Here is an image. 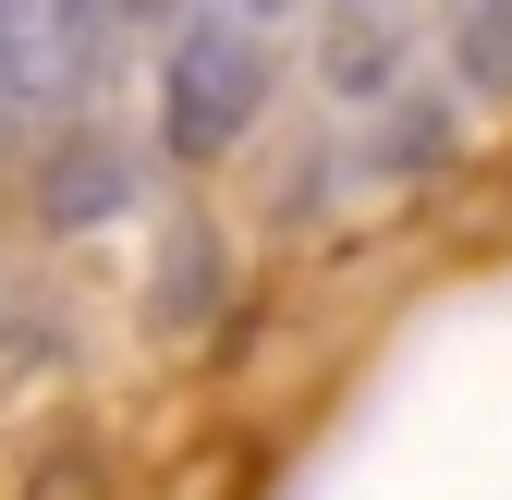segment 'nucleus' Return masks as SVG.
<instances>
[{
	"instance_id": "f257e3e1",
	"label": "nucleus",
	"mask_w": 512,
	"mask_h": 500,
	"mask_svg": "<svg viewBox=\"0 0 512 500\" xmlns=\"http://www.w3.org/2000/svg\"><path fill=\"white\" fill-rule=\"evenodd\" d=\"M269 98H281L269 25L171 13V37H159V159H171V171H220L232 147H256Z\"/></svg>"
},
{
	"instance_id": "f03ea898",
	"label": "nucleus",
	"mask_w": 512,
	"mask_h": 500,
	"mask_svg": "<svg viewBox=\"0 0 512 500\" xmlns=\"http://www.w3.org/2000/svg\"><path fill=\"white\" fill-rule=\"evenodd\" d=\"M110 61L98 0H0V110H74Z\"/></svg>"
},
{
	"instance_id": "7ed1b4c3",
	"label": "nucleus",
	"mask_w": 512,
	"mask_h": 500,
	"mask_svg": "<svg viewBox=\"0 0 512 500\" xmlns=\"http://www.w3.org/2000/svg\"><path fill=\"white\" fill-rule=\"evenodd\" d=\"M342 159H354V183H378V196H403V183L452 171V159H464V110H452V86H378V98L354 110Z\"/></svg>"
},
{
	"instance_id": "20e7f679",
	"label": "nucleus",
	"mask_w": 512,
	"mask_h": 500,
	"mask_svg": "<svg viewBox=\"0 0 512 500\" xmlns=\"http://www.w3.org/2000/svg\"><path fill=\"white\" fill-rule=\"evenodd\" d=\"M25 196H37V232H98V220L135 208V147L98 135V122H61Z\"/></svg>"
},
{
	"instance_id": "39448f33",
	"label": "nucleus",
	"mask_w": 512,
	"mask_h": 500,
	"mask_svg": "<svg viewBox=\"0 0 512 500\" xmlns=\"http://www.w3.org/2000/svg\"><path fill=\"white\" fill-rule=\"evenodd\" d=\"M403 13H391V0H342V13L330 25H317V86H330L342 110H366L378 86H403Z\"/></svg>"
},
{
	"instance_id": "423d86ee",
	"label": "nucleus",
	"mask_w": 512,
	"mask_h": 500,
	"mask_svg": "<svg viewBox=\"0 0 512 500\" xmlns=\"http://www.w3.org/2000/svg\"><path fill=\"white\" fill-rule=\"evenodd\" d=\"M220 293H232L220 232H208V220H171V232H159V257H147V318H159V330H208V318H220Z\"/></svg>"
},
{
	"instance_id": "0eeeda50",
	"label": "nucleus",
	"mask_w": 512,
	"mask_h": 500,
	"mask_svg": "<svg viewBox=\"0 0 512 500\" xmlns=\"http://www.w3.org/2000/svg\"><path fill=\"white\" fill-rule=\"evenodd\" d=\"M439 49H452V86L476 110H512V0H452Z\"/></svg>"
},
{
	"instance_id": "6e6552de",
	"label": "nucleus",
	"mask_w": 512,
	"mask_h": 500,
	"mask_svg": "<svg viewBox=\"0 0 512 500\" xmlns=\"http://www.w3.org/2000/svg\"><path fill=\"white\" fill-rule=\"evenodd\" d=\"M159 13H196V0H98V25H159Z\"/></svg>"
},
{
	"instance_id": "1a4fd4ad",
	"label": "nucleus",
	"mask_w": 512,
	"mask_h": 500,
	"mask_svg": "<svg viewBox=\"0 0 512 500\" xmlns=\"http://www.w3.org/2000/svg\"><path fill=\"white\" fill-rule=\"evenodd\" d=\"M208 13H232V25H281L293 0H208Z\"/></svg>"
}]
</instances>
